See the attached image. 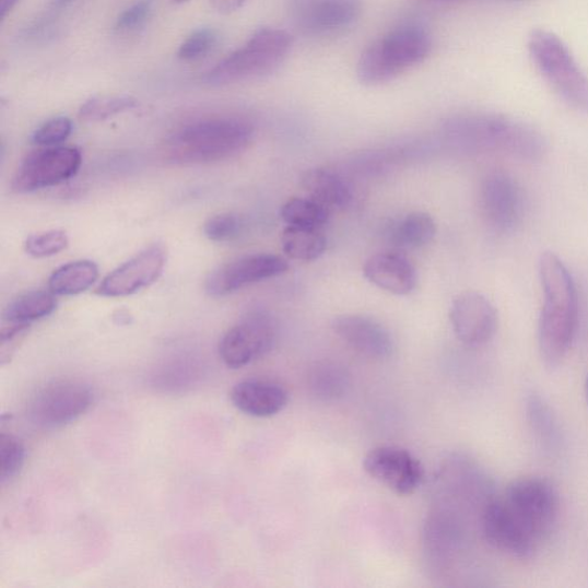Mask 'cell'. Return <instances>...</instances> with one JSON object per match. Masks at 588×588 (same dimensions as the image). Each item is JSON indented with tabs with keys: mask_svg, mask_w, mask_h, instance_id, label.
Segmentation results:
<instances>
[{
	"mask_svg": "<svg viewBox=\"0 0 588 588\" xmlns=\"http://www.w3.org/2000/svg\"><path fill=\"white\" fill-rule=\"evenodd\" d=\"M331 328L343 343L361 355L384 360L393 353L395 344L390 332L367 316L355 314L337 316Z\"/></svg>",
	"mask_w": 588,
	"mask_h": 588,
	"instance_id": "obj_16",
	"label": "cell"
},
{
	"mask_svg": "<svg viewBox=\"0 0 588 588\" xmlns=\"http://www.w3.org/2000/svg\"><path fill=\"white\" fill-rule=\"evenodd\" d=\"M99 277L98 266L89 260L63 264L51 275L49 289L58 296H77L92 287Z\"/></svg>",
	"mask_w": 588,
	"mask_h": 588,
	"instance_id": "obj_22",
	"label": "cell"
},
{
	"mask_svg": "<svg viewBox=\"0 0 588 588\" xmlns=\"http://www.w3.org/2000/svg\"><path fill=\"white\" fill-rule=\"evenodd\" d=\"M287 269V261L275 255L244 256L213 270L205 290L211 297L228 296L247 285L281 277Z\"/></svg>",
	"mask_w": 588,
	"mask_h": 588,
	"instance_id": "obj_12",
	"label": "cell"
},
{
	"mask_svg": "<svg viewBox=\"0 0 588 588\" xmlns=\"http://www.w3.org/2000/svg\"><path fill=\"white\" fill-rule=\"evenodd\" d=\"M529 51L542 79L563 103L588 113V79L567 45L551 32L536 31Z\"/></svg>",
	"mask_w": 588,
	"mask_h": 588,
	"instance_id": "obj_7",
	"label": "cell"
},
{
	"mask_svg": "<svg viewBox=\"0 0 588 588\" xmlns=\"http://www.w3.org/2000/svg\"><path fill=\"white\" fill-rule=\"evenodd\" d=\"M244 221L235 213H221L203 224V234L215 243H230L242 236Z\"/></svg>",
	"mask_w": 588,
	"mask_h": 588,
	"instance_id": "obj_31",
	"label": "cell"
},
{
	"mask_svg": "<svg viewBox=\"0 0 588 588\" xmlns=\"http://www.w3.org/2000/svg\"><path fill=\"white\" fill-rule=\"evenodd\" d=\"M480 209L489 227L496 233L514 232L526 215V197L521 186L508 173L494 170L482 180Z\"/></svg>",
	"mask_w": 588,
	"mask_h": 588,
	"instance_id": "obj_10",
	"label": "cell"
},
{
	"mask_svg": "<svg viewBox=\"0 0 588 588\" xmlns=\"http://www.w3.org/2000/svg\"><path fill=\"white\" fill-rule=\"evenodd\" d=\"M82 165L75 148L55 146L31 153L20 165L12 183L17 193H28L59 186L74 177Z\"/></svg>",
	"mask_w": 588,
	"mask_h": 588,
	"instance_id": "obj_11",
	"label": "cell"
},
{
	"mask_svg": "<svg viewBox=\"0 0 588 588\" xmlns=\"http://www.w3.org/2000/svg\"><path fill=\"white\" fill-rule=\"evenodd\" d=\"M282 247L293 260L314 261L325 255L327 238L320 230L287 225L282 234Z\"/></svg>",
	"mask_w": 588,
	"mask_h": 588,
	"instance_id": "obj_24",
	"label": "cell"
},
{
	"mask_svg": "<svg viewBox=\"0 0 588 588\" xmlns=\"http://www.w3.org/2000/svg\"><path fill=\"white\" fill-rule=\"evenodd\" d=\"M73 131L71 119L59 117L42 125L32 136L33 144L55 148L66 142Z\"/></svg>",
	"mask_w": 588,
	"mask_h": 588,
	"instance_id": "obj_33",
	"label": "cell"
},
{
	"mask_svg": "<svg viewBox=\"0 0 588 588\" xmlns=\"http://www.w3.org/2000/svg\"><path fill=\"white\" fill-rule=\"evenodd\" d=\"M68 237L64 232L51 231L31 236L26 242V252L37 259L54 257L68 246Z\"/></svg>",
	"mask_w": 588,
	"mask_h": 588,
	"instance_id": "obj_32",
	"label": "cell"
},
{
	"mask_svg": "<svg viewBox=\"0 0 588 588\" xmlns=\"http://www.w3.org/2000/svg\"><path fill=\"white\" fill-rule=\"evenodd\" d=\"M255 129L237 118H207L177 128L165 144L167 160L177 165L227 161L251 144Z\"/></svg>",
	"mask_w": 588,
	"mask_h": 588,
	"instance_id": "obj_4",
	"label": "cell"
},
{
	"mask_svg": "<svg viewBox=\"0 0 588 588\" xmlns=\"http://www.w3.org/2000/svg\"><path fill=\"white\" fill-rule=\"evenodd\" d=\"M302 186L309 198L320 202L330 212L350 205L352 193L349 186L343 177L331 170L314 168L305 172Z\"/></svg>",
	"mask_w": 588,
	"mask_h": 588,
	"instance_id": "obj_20",
	"label": "cell"
},
{
	"mask_svg": "<svg viewBox=\"0 0 588 588\" xmlns=\"http://www.w3.org/2000/svg\"><path fill=\"white\" fill-rule=\"evenodd\" d=\"M364 468L372 479L398 495H411L423 483L421 461L398 446H378L368 451Z\"/></svg>",
	"mask_w": 588,
	"mask_h": 588,
	"instance_id": "obj_13",
	"label": "cell"
},
{
	"mask_svg": "<svg viewBox=\"0 0 588 588\" xmlns=\"http://www.w3.org/2000/svg\"><path fill=\"white\" fill-rule=\"evenodd\" d=\"M139 102L130 96H101L86 101L80 108V118L98 122L138 107Z\"/></svg>",
	"mask_w": 588,
	"mask_h": 588,
	"instance_id": "obj_27",
	"label": "cell"
},
{
	"mask_svg": "<svg viewBox=\"0 0 588 588\" xmlns=\"http://www.w3.org/2000/svg\"><path fill=\"white\" fill-rule=\"evenodd\" d=\"M432 49L433 38L423 27H398L376 39L361 55L357 79L369 86L388 83L422 63Z\"/></svg>",
	"mask_w": 588,
	"mask_h": 588,
	"instance_id": "obj_5",
	"label": "cell"
},
{
	"mask_svg": "<svg viewBox=\"0 0 588 588\" xmlns=\"http://www.w3.org/2000/svg\"><path fill=\"white\" fill-rule=\"evenodd\" d=\"M442 131L451 146L468 154L501 152L533 163L548 153V142L538 130L492 113L450 117L443 124Z\"/></svg>",
	"mask_w": 588,
	"mask_h": 588,
	"instance_id": "obj_2",
	"label": "cell"
},
{
	"mask_svg": "<svg viewBox=\"0 0 588 588\" xmlns=\"http://www.w3.org/2000/svg\"><path fill=\"white\" fill-rule=\"evenodd\" d=\"M174 2H176V3H185V2H187V0H174Z\"/></svg>",
	"mask_w": 588,
	"mask_h": 588,
	"instance_id": "obj_39",
	"label": "cell"
},
{
	"mask_svg": "<svg viewBox=\"0 0 588 588\" xmlns=\"http://www.w3.org/2000/svg\"><path fill=\"white\" fill-rule=\"evenodd\" d=\"M167 261L166 248L153 244L138 256L125 262L108 274L96 293L101 297L122 298L149 287L160 280Z\"/></svg>",
	"mask_w": 588,
	"mask_h": 588,
	"instance_id": "obj_14",
	"label": "cell"
},
{
	"mask_svg": "<svg viewBox=\"0 0 588 588\" xmlns=\"http://www.w3.org/2000/svg\"><path fill=\"white\" fill-rule=\"evenodd\" d=\"M247 0H211L212 8L221 14H231L239 10Z\"/></svg>",
	"mask_w": 588,
	"mask_h": 588,
	"instance_id": "obj_35",
	"label": "cell"
},
{
	"mask_svg": "<svg viewBox=\"0 0 588 588\" xmlns=\"http://www.w3.org/2000/svg\"><path fill=\"white\" fill-rule=\"evenodd\" d=\"M528 415L536 436L545 446L553 447L557 439V430L549 405L538 397L528 402Z\"/></svg>",
	"mask_w": 588,
	"mask_h": 588,
	"instance_id": "obj_30",
	"label": "cell"
},
{
	"mask_svg": "<svg viewBox=\"0 0 588 588\" xmlns=\"http://www.w3.org/2000/svg\"><path fill=\"white\" fill-rule=\"evenodd\" d=\"M74 2L75 0H51V7L55 10H62L72 5Z\"/></svg>",
	"mask_w": 588,
	"mask_h": 588,
	"instance_id": "obj_37",
	"label": "cell"
},
{
	"mask_svg": "<svg viewBox=\"0 0 588 588\" xmlns=\"http://www.w3.org/2000/svg\"><path fill=\"white\" fill-rule=\"evenodd\" d=\"M277 341V325L262 310L247 313L221 339L219 345L223 364L232 369H240L273 349Z\"/></svg>",
	"mask_w": 588,
	"mask_h": 588,
	"instance_id": "obj_9",
	"label": "cell"
},
{
	"mask_svg": "<svg viewBox=\"0 0 588 588\" xmlns=\"http://www.w3.org/2000/svg\"><path fill=\"white\" fill-rule=\"evenodd\" d=\"M330 211L311 198H292L282 210L281 217L293 227L321 230L328 222Z\"/></svg>",
	"mask_w": 588,
	"mask_h": 588,
	"instance_id": "obj_26",
	"label": "cell"
},
{
	"mask_svg": "<svg viewBox=\"0 0 588 588\" xmlns=\"http://www.w3.org/2000/svg\"><path fill=\"white\" fill-rule=\"evenodd\" d=\"M19 2L20 0H2V5H0V12H2L0 17H2V21L5 20Z\"/></svg>",
	"mask_w": 588,
	"mask_h": 588,
	"instance_id": "obj_36",
	"label": "cell"
},
{
	"mask_svg": "<svg viewBox=\"0 0 588 588\" xmlns=\"http://www.w3.org/2000/svg\"><path fill=\"white\" fill-rule=\"evenodd\" d=\"M437 233L434 219L423 212H413L392 228L391 242L401 248H419L432 242Z\"/></svg>",
	"mask_w": 588,
	"mask_h": 588,
	"instance_id": "obj_25",
	"label": "cell"
},
{
	"mask_svg": "<svg viewBox=\"0 0 588 588\" xmlns=\"http://www.w3.org/2000/svg\"><path fill=\"white\" fill-rule=\"evenodd\" d=\"M152 14L150 2H140L124 11L117 19L116 28L119 32L128 33L142 28Z\"/></svg>",
	"mask_w": 588,
	"mask_h": 588,
	"instance_id": "obj_34",
	"label": "cell"
},
{
	"mask_svg": "<svg viewBox=\"0 0 588 588\" xmlns=\"http://www.w3.org/2000/svg\"><path fill=\"white\" fill-rule=\"evenodd\" d=\"M26 448L22 442L9 434L0 436V480L2 484L12 481L24 467Z\"/></svg>",
	"mask_w": 588,
	"mask_h": 588,
	"instance_id": "obj_28",
	"label": "cell"
},
{
	"mask_svg": "<svg viewBox=\"0 0 588 588\" xmlns=\"http://www.w3.org/2000/svg\"><path fill=\"white\" fill-rule=\"evenodd\" d=\"M539 279L544 292L538 339L545 364L553 368L568 354L578 327V293L573 275L553 252L539 259Z\"/></svg>",
	"mask_w": 588,
	"mask_h": 588,
	"instance_id": "obj_3",
	"label": "cell"
},
{
	"mask_svg": "<svg viewBox=\"0 0 588 588\" xmlns=\"http://www.w3.org/2000/svg\"><path fill=\"white\" fill-rule=\"evenodd\" d=\"M231 399L242 413L266 419L284 411L289 403V393L278 381L251 378L237 383Z\"/></svg>",
	"mask_w": 588,
	"mask_h": 588,
	"instance_id": "obj_17",
	"label": "cell"
},
{
	"mask_svg": "<svg viewBox=\"0 0 588 588\" xmlns=\"http://www.w3.org/2000/svg\"><path fill=\"white\" fill-rule=\"evenodd\" d=\"M449 320L459 341L469 348L487 344L497 329L493 304L477 291H467L451 303Z\"/></svg>",
	"mask_w": 588,
	"mask_h": 588,
	"instance_id": "obj_15",
	"label": "cell"
},
{
	"mask_svg": "<svg viewBox=\"0 0 588 588\" xmlns=\"http://www.w3.org/2000/svg\"><path fill=\"white\" fill-rule=\"evenodd\" d=\"M364 274L371 283L397 296L412 293L418 285L415 267L396 254L372 256L364 266Z\"/></svg>",
	"mask_w": 588,
	"mask_h": 588,
	"instance_id": "obj_19",
	"label": "cell"
},
{
	"mask_svg": "<svg viewBox=\"0 0 588 588\" xmlns=\"http://www.w3.org/2000/svg\"><path fill=\"white\" fill-rule=\"evenodd\" d=\"M558 511V494L552 483L539 478L518 479L483 506L481 529L493 549L527 557L552 532Z\"/></svg>",
	"mask_w": 588,
	"mask_h": 588,
	"instance_id": "obj_1",
	"label": "cell"
},
{
	"mask_svg": "<svg viewBox=\"0 0 588 588\" xmlns=\"http://www.w3.org/2000/svg\"><path fill=\"white\" fill-rule=\"evenodd\" d=\"M220 42L219 33L213 28H200L193 32L178 49V58L190 62L209 57Z\"/></svg>",
	"mask_w": 588,
	"mask_h": 588,
	"instance_id": "obj_29",
	"label": "cell"
},
{
	"mask_svg": "<svg viewBox=\"0 0 588 588\" xmlns=\"http://www.w3.org/2000/svg\"><path fill=\"white\" fill-rule=\"evenodd\" d=\"M291 48L292 37L286 32L259 30L242 48L213 67L203 80L211 85H225L267 77L279 70Z\"/></svg>",
	"mask_w": 588,
	"mask_h": 588,
	"instance_id": "obj_6",
	"label": "cell"
},
{
	"mask_svg": "<svg viewBox=\"0 0 588 588\" xmlns=\"http://www.w3.org/2000/svg\"><path fill=\"white\" fill-rule=\"evenodd\" d=\"M362 11L360 0H311L299 12L298 24L307 34H327L354 24Z\"/></svg>",
	"mask_w": 588,
	"mask_h": 588,
	"instance_id": "obj_18",
	"label": "cell"
},
{
	"mask_svg": "<svg viewBox=\"0 0 588 588\" xmlns=\"http://www.w3.org/2000/svg\"><path fill=\"white\" fill-rule=\"evenodd\" d=\"M57 308L55 293L32 291L13 301L4 311V321L10 325L31 326L47 318Z\"/></svg>",
	"mask_w": 588,
	"mask_h": 588,
	"instance_id": "obj_23",
	"label": "cell"
},
{
	"mask_svg": "<svg viewBox=\"0 0 588 588\" xmlns=\"http://www.w3.org/2000/svg\"><path fill=\"white\" fill-rule=\"evenodd\" d=\"M586 396H587V399H588V377H587V380H586Z\"/></svg>",
	"mask_w": 588,
	"mask_h": 588,
	"instance_id": "obj_38",
	"label": "cell"
},
{
	"mask_svg": "<svg viewBox=\"0 0 588 588\" xmlns=\"http://www.w3.org/2000/svg\"><path fill=\"white\" fill-rule=\"evenodd\" d=\"M309 392L318 400L333 402L341 400L350 388V376L344 367L334 362L316 364L307 378Z\"/></svg>",
	"mask_w": 588,
	"mask_h": 588,
	"instance_id": "obj_21",
	"label": "cell"
},
{
	"mask_svg": "<svg viewBox=\"0 0 588 588\" xmlns=\"http://www.w3.org/2000/svg\"><path fill=\"white\" fill-rule=\"evenodd\" d=\"M94 398L92 388L80 380H52L32 397L28 416L40 427H61L86 413Z\"/></svg>",
	"mask_w": 588,
	"mask_h": 588,
	"instance_id": "obj_8",
	"label": "cell"
}]
</instances>
